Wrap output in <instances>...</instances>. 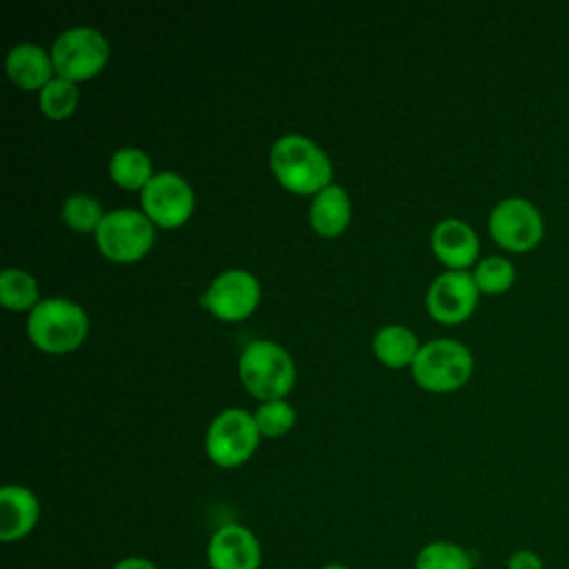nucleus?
Here are the masks:
<instances>
[{"instance_id":"nucleus-1","label":"nucleus","mask_w":569,"mask_h":569,"mask_svg":"<svg viewBox=\"0 0 569 569\" xmlns=\"http://www.w3.org/2000/svg\"><path fill=\"white\" fill-rule=\"evenodd\" d=\"M271 169L282 187L296 193H318L331 184L329 156L302 133H284L271 144Z\"/></svg>"},{"instance_id":"nucleus-2","label":"nucleus","mask_w":569,"mask_h":569,"mask_svg":"<svg viewBox=\"0 0 569 569\" xmlns=\"http://www.w3.org/2000/svg\"><path fill=\"white\" fill-rule=\"evenodd\" d=\"M87 329V311L69 298H44L27 318V333L31 342L49 353L76 349L84 340Z\"/></svg>"},{"instance_id":"nucleus-3","label":"nucleus","mask_w":569,"mask_h":569,"mask_svg":"<svg viewBox=\"0 0 569 569\" xmlns=\"http://www.w3.org/2000/svg\"><path fill=\"white\" fill-rule=\"evenodd\" d=\"M238 371L244 387L260 400L284 398L296 378V367L289 351L267 338H258L244 345Z\"/></svg>"},{"instance_id":"nucleus-4","label":"nucleus","mask_w":569,"mask_h":569,"mask_svg":"<svg viewBox=\"0 0 569 569\" xmlns=\"http://www.w3.org/2000/svg\"><path fill=\"white\" fill-rule=\"evenodd\" d=\"M471 369V351L453 338H433L425 342L411 362L416 382L429 391H451L465 385Z\"/></svg>"},{"instance_id":"nucleus-5","label":"nucleus","mask_w":569,"mask_h":569,"mask_svg":"<svg viewBox=\"0 0 569 569\" xmlns=\"http://www.w3.org/2000/svg\"><path fill=\"white\" fill-rule=\"evenodd\" d=\"M156 231L147 213L138 209H111L96 229V242L102 256L116 262L142 258L153 244Z\"/></svg>"},{"instance_id":"nucleus-6","label":"nucleus","mask_w":569,"mask_h":569,"mask_svg":"<svg viewBox=\"0 0 569 569\" xmlns=\"http://www.w3.org/2000/svg\"><path fill=\"white\" fill-rule=\"evenodd\" d=\"M258 438L260 429L253 413L240 407H229L216 413L209 422L204 449L216 465L238 467L253 453V449L258 447Z\"/></svg>"},{"instance_id":"nucleus-7","label":"nucleus","mask_w":569,"mask_h":569,"mask_svg":"<svg viewBox=\"0 0 569 569\" xmlns=\"http://www.w3.org/2000/svg\"><path fill=\"white\" fill-rule=\"evenodd\" d=\"M56 76L67 80H84L96 76L109 58L107 38L87 24L69 27L56 36L51 44Z\"/></svg>"},{"instance_id":"nucleus-8","label":"nucleus","mask_w":569,"mask_h":569,"mask_svg":"<svg viewBox=\"0 0 569 569\" xmlns=\"http://www.w3.org/2000/svg\"><path fill=\"white\" fill-rule=\"evenodd\" d=\"M489 233L507 251H531L545 236V218L540 209L522 198L507 196L489 213Z\"/></svg>"},{"instance_id":"nucleus-9","label":"nucleus","mask_w":569,"mask_h":569,"mask_svg":"<svg viewBox=\"0 0 569 569\" xmlns=\"http://www.w3.org/2000/svg\"><path fill=\"white\" fill-rule=\"evenodd\" d=\"M142 211L160 227L182 224L196 204L191 184L176 171H160L142 189Z\"/></svg>"},{"instance_id":"nucleus-10","label":"nucleus","mask_w":569,"mask_h":569,"mask_svg":"<svg viewBox=\"0 0 569 569\" xmlns=\"http://www.w3.org/2000/svg\"><path fill=\"white\" fill-rule=\"evenodd\" d=\"M260 300L258 278L240 267L220 271L207 287L202 302L220 320H240L249 316Z\"/></svg>"},{"instance_id":"nucleus-11","label":"nucleus","mask_w":569,"mask_h":569,"mask_svg":"<svg viewBox=\"0 0 569 569\" xmlns=\"http://www.w3.org/2000/svg\"><path fill=\"white\" fill-rule=\"evenodd\" d=\"M478 293L480 289L467 269H447L431 280L425 300L438 322L456 325L473 313Z\"/></svg>"},{"instance_id":"nucleus-12","label":"nucleus","mask_w":569,"mask_h":569,"mask_svg":"<svg viewBox=\"0 0 569 569\" xmlns=\"http://www.w3.org/2000/svg\"><path fill=\"white\" fill-rule=\"evenodd\" d=\"M207 560L211 569H258V538L242 525H222L209 540Z\"/></svg>"},{"instance_id":"nucleus-13","label":"nucleus","mask_w":569,"mask_h":569,"mask_svg":"<svg viewBox=\"0 0 569 569\" xmlns=\"http://www.w3.org/2000/svg\"><path fill=\"white\" fill-rule=\"evenodd\" d=\"M431 249L449 269H467L478 258V233L460 218H445L431 229Z\"/></svg>"},{"instance_id":"nucleus-14","label":"nucleus","mask_w":569,"mask_h":569,"mask_svg":"<svg viewBox=\"0 0 569 569\" xmlns=\"http://www.w3.org/2000/svg\"><path fill=\"white\" fill-rule=\"evenodd\" d=\"M40 505L31 489L22 485H4L0 489V538L13 542L24 538L38 522Z\"/></svg>"},{"instance_id":"nucleus-15","label":"nucleus","mask_w":569,"mask_h":569,"mask_svg":"<svg viewBox=\"0 0 569 569\" xmlns=\"http://www.w3.org/2000/svg\"><path fill=\"white\" fill-rule=\"evenodd\" d=\"M9 78L22 89H42L53 78L51 51L36 42H20L9 49L4 60Z\"/></svg>"},{"instance_id":"nucleus-16","label":"nucleus","mask_w":569,"mask_h":569,"mask_svg":"<svg viewBox=\"0 0 569 569\" xmlns=\"http://www.w3.org/2000/svg\"><path fill=\"white\" fill-rule=\"evenodd\" d=\"M351 218V200L345 187L331 182L320 189L309 204L311 227L320 236H338Z\"/></svg>"},{"instance_id":"nucleus-17","label":"nucleus","mask_w":569,"mask_h":569,"mask_svg":"<svg viewBox=\"0 0 569 569\" xmlns=\"http://www.w3.org/2000/svg\"><path fill=\"white\" fill-rule=\"evenodd\" d=\"M373 353L389 367L411 365L418 353V338L405 325H385L373 336Z\"/></svg>"},{"instance_id":"nucleus-18","label":"nucleus","mask_w":569,"mask_h":569,"mask_svg":"<svg viewBox=\"0 0 569 569\" xmlns=\"http://www.w3.org/2000/svg\"><path fill=\"white\" fill-rule=\"evenodd\" d=\"M111 178L124 189H144L153 178L151 160L140 147H120L109 158Z\"/></svg>"},{"instance_id":"nucleus-19","label":"nucleus","mask_w":569,"mask_h":569,"mask_svg":"<svg viewBox=\"0 0 569 569\" xmlns=\"http://www.w3.org/2000/svg\"><path fill=\"white\" fill-rule=\"evenodd\" d=\"M0 302L7 309H33L38 298V280L18 267H7L0 273Z\"/></svg>"},{"instance_id":"nucleus-20","label":"nucleus","mask_w":569,"mask_h":569,"mask_svg":"<svg viewBox=\"0 0 569 569\" xmlns=\"http://www.w3.org/2000/svg\"><path fill=\"white\" fill-rule=\"evenodd\" d=\"M471 276H473L480 293L496 296V293H505L507 289H511V284L516 280V267L505 256H487L480 262H476Z\"/></svg>"},{"instance_id":"nucleus-21","label":"nucleus","mask_w":569,"mask_h":569,"mask_svg":"<svg viewBox=\"0 0 569 569\" xmlns=\"http://www.w3.org/2000/svg\"><path fill=\"white\" fill-rule=\"evenodd\" d=\"M416 569H473V560L467 549L456 542L436 540L420 549L416 556Z\"/></svg>"},{"instance_id":"nucleus-22","label":"nucleus","mask_w":569,"mask_h":569,"mask_svg":"<svg viewBox=\"0 0 569 569\" xmlns=\"http://www.w3.org/2000/svg\"><path fill=\"white\" fill-rule=\"evenodd\" d=\"M78 104V87L73 80H67L62 76H53L42 89H40V109L44 116L60 120L73 113Z\"/></svg>"},{"instance_id":"nucleus-23","label":"nucleus","mask_w":569,"mask_h":569,"mask_svg":"<svg viewBox=\"0 0 569 569\" xmlns=\"http://www.w3.org/2000/svg\"><path fill=\"white\" fill-rule=\"evenodd\" d=\"M62 218L76 231H82V233L93 231L96 233L98 224L104 218V211H102V204L93 196L78 191V193H71L64 198Z\"/></svg>"},{"instance_id":"nucleus-24","label":"nucleus","mask_w":569,"mask_h":569,"mask_svg":"<svg viewBox=\"0 0 569 569\" xmlns=\"http://www.w3.org/2000/svg\"><path fill=\"white\" fill-rule=\"evenodd\" d=\"M256 425L262 436H282L296 422V409L284 398L262 400V405L253 413Z\"/></svg>"},{"instance_id":"nucleus-25","label":"nucleus","mask_w":569,"mask_h":569,"mask_svg":"<svg viewBox=\"0 0 569 569\" xmlns=\"http://www.w3.org/2000/svg\"><path fill=\"white\" fill-rule=\"evenodd\" d=\"M507 569H545L542 558L531 549H518L509 556Z\"/></svg>"},{"instance_id":"nucleus-26","label":"nucleus","mask_w":569,"mask_h":569,"mask_svg":"<svg viewBox=\"0 0 569 569\" xmlns=\"http://www.w3.org/2000/svg\"><path fill=\"white\" fill-rule=\"evenodd\" d=\"M113 569H158V567L144 558H124V560L116 562Z\"/></svg>"},{"instance_id":"nucleus-27","label":"nucleus","mask_w":569,"mask_h":569,"mask_svg":"<svg viewBox=\"0 0 569 569\" xmlns=\"http://www.w3.org/2000/svg\"><path fill=\"white\" fill-rule=\"evenodd\" d=\"M322 569H349V567H345V565H327Z\"/></svg>"}]
</instances>
